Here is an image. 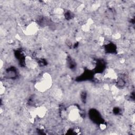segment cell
<instances>
[{"instance_id": "1", "label": "cell", "mask_w": 135, "mask_h": 135, "mask_svg": "<svg viewBox=\"0 0 135 135\" xmlns=\"http://www.w3.org/2000/svg\"><path fill=\"white\" fill-rule=\"evenodd\" d=\"M69 118L71 121H74L77 120L79 117V112L78 109L74 108L71 110L69 114Z\"/></svg>"}, {"instance_id": "2", "label": "cell", "mask_w": 135, "mask_h": 135, "mask_svg": "<svg viewBox=\"0 0 135 135\" xmlns=\"http://www.w3.org/2000/svg\"><path fill=\"white\" fill-rule=\"evenodd\" d=\"M37 28H38L36 24L35 23H32L26 27V33H27L28 35L34 34L37 31Z\"/></svg>"}]
</instances>
